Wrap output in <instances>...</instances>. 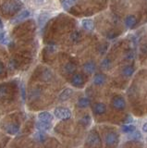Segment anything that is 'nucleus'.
Wrapping results in <instances>:
<instances>
[{"label": "nucleus", "mask_w": 147, "mask_h": 148, "mask_svg": "<svg viewBox=\"0 0 147 148\" xmlns=\"http://www.w3.org/2000/svg\"><path fill=\"white\" fill-rule=\"evenodd\" d=\"M21 7V3L18 1H10L5 2L2 5V10L7 14L10 13H15L20 9Z\"/></svg>", "instance_id": "obj_1"}, {"label": "nucleus", "mask_w": 147, "mask_h": 148, "mask_svg": "<svg viewBox=\"0 0 147 148\" xmlns=\"http://www.w3.org/2000/svg\"><path fill=\"white\" fill-rule=\"evenodd\" d=\"M54 114L57 119H62V120H67L68 119H70L71 117L70 110L67 108H62V106H58V108H55Z\"/></svg>", "instance_id": "obj_2"}, {"label": "nucleus", "mask_w": 147, "mask_h": 148, "mask_svg": "<svg viewBox=\"0 0 147 148\" xmlns=\"http://www.w3.org/2000/svg\"><path fill=\"white\" fill-rule=\"evenodd\" d=\"M87 143L92 147H99L101 145V139L97 133L92 132L87 137Z\"/></svg>", "instance_id": "obj_3"}, {"label": "nucleus", "mask_w": 147, "mask_h": 148, "mask_svg": "<svg viewBox=\"0 0 147 148\" xmlns=\"http://www.w3.org/2000/svg\"><path fill=\"white\" fill-rule=\"evenodd\" d=\"M112 106H114L116 109H124L126 106V102L125 99L121 96H115L112 99Z\"/></svg>", "instance_id": "obj_4"}, {"label": "nucleus", "mask_w": 147, "mask_h": 148, "mask_svg": "<svg viewBox=\"0 0 147 148\" xmlns=\"http://www.w3.org/2000/svg\"><path fill=\"white\" fill-rule=\"evenodd\" d=\"M105 143L109 146H112L115 145L118 141V136L116 132H108L105 134Z\"/></svg>", "instance_id": "obj_5"}, {"label": "nucleus", "mask_w": 147, "mask_h": 148, "mask_svg": "<svg viewBox=\"0 0 147 148\" xmlns=\"http://www.w3.org/2000/svg\"><path fill=\"white\" fill-rule=\"evenodd\" d=\"M71 83L73 86L81 87L84 83L83 77H82L81 74H75V75H73V77L71 79Z\"/></svg>", "instance_id": "obj_6"}, {"label": "nucleus", "mask_w": 147, "mask_h": 148, "mask_svg": "<svg viewBox=\"0 0 147 148\" xmlns=\"http://www.w3.org/2000/svg\"><path fill=\"white\" fill-rule=\"evenodd\" d=\"M5 130H6V132L8 133H10V134H16L19 132L20 131V126H19V124H17V123H10V124H8L7 126L5 127Z\"/></svg>", "instance_id": "obj_7"}, {"label": "nucleus", "mask_w": 147, "mask_h": 148, "mask_svg": "<svg viewBox=\"0 0 147 148\" xmlns=\"http://www.w3.org/2000/svg\"><path fill=\"white\" fill-rule=\"evenodd\" d=\"M38 119L41 122L50 123L53 120V116L49 112H42L38 115Z\"/></svg>", "instance_id": "obj_8"}, {"label": "nucleus", "mask_w": 147, "mask_h": 148, "mask_svg": "<svg viewBox=\"0 0 147 148\" xmlns=\"http://www.w3.org/2000/svg\"><path fill=\"white\" fill-rule=\"evenodd\" d=\"M107 111V106L103 103H96L94 106V112L96 115H102Z\"/></svg>", "instance_id": "obj_9"}, {"label": "nucleus", "mask_w": 147, "mask_h": 148, "mask_svg": "<svg viewBox=\"0 0 147 148\" xmlns=\"http://www.w3.org/2000/svg\"><path fill=\"white\" fill-rule=\"evenodd\" d=\"M125 24L128 28H130V29H132V28H134L137 24V18L133 16V15H130L126 18L125 20Z\"/></svg>", "instance_id": "obj_10"}, {"label": "nucleus", "mask_w": 147, "mask_h": 148, "mask_svg": "<svg viewBox=\"0 0 147 148\" xmlns=\"http://www.w3.org/2000/svg\"><path fill=\"white\" fill-rule=\"evenodd\" d=\"M72 92H73V91L70 89V88H67V89H65L61 92L58 98H59V100H60V101H66V100H68L71 96Z\"/></svg>", "instance_id": "obj_11"}, {"label": "nucleus", "mask_w": 147, "mask_h": 148, "mask_svg": "<svg viewBox=\"0 0 147 148\" xmlns=\"http://www.w3.org/2000/svg\"><path fill=\"white\" fill-rule=\"evenodd\" d=\"M105 82V77L104 74H95L94 77V83L95 85H103Z\"/></svg>", "instance_id": "obj_12"}, {"label": "nucleus", "mask_w": 147, "mask_h": 148, "mask_svg": "<svg viewBox=\"0 0 147 148\" xmlns=\"http://www.w3.org/2000/svg\"><path fill=\"white\" fill-rule=\"evenodd\" d=\"M83 69H84V71L86 73H88V74L94 73V71H95V64L94 62H92V61L87 62V63H85L83 65Z\"/></svg>", "instance_id": "obj_13"}, {"label": "nucleus", "mask_w": 147, "mask_h": 148, "mask_svg": "<svg viewBox=\"0 0 147 148\" xmlns=\"http://www.w3.org/2000/svg\"><path fill=\"white\" fill-rule=\"evenodd\" d=\"M29 16H30V11H28V10H23V11H21V12L19 14V15H17V17H16L12 21H13V22L21 21L25 20V18H27Z\"/></svg>", "instance_id": "obj_14"}, {"label": "nucleus", "mask_w": 147, "mask_h": 148, "mask_svg": "<svg viewBox=\"0 0 147 148\" xmlns=\"http://www.w3.org/2000/svg\"><path fill=\"white\" fill-rule=\"evenodd\" d=\"M36 128H37L40 132H46V131H49V130L51 129V124L40 121L36 124Z\"/></svg>", "instance_id": "obj_15"}, {"label": "nucleus", "mask_w": 147, "mask_h": 148, "mask_svg": "<svg viewBox=\"0 0 147 148\" xmlns=\"http://www.w3.org/2000/svg\"><path fill=\"white\" fill-rule=\"evenodd\" d=\"M82 27L87 31H93L94 28V21L92 20H83L82 21Z\"/></svg>", "instance_id": "obj_16"}, {"label": "nucleus", "mask_w": 147, "mask_h": 148, "mask_svg": "<svg viewBox=\"0 0 147 148\" xmlns=\"http://www.w3.org/2000/svg\"><path fill=\"white\" fill-rule=\"evenodd\" d=\"M134 73V68L131 66H126L122 69V74L126 77H131Z\"/></svg>", "instance_id": "obj_17"}, {"label": "nucleus", "mask_w": 147, "mask_h": 148, "mask_svg": "<svg viewBox=\"0 0 147 148\" xmlns=\"http://www.w3.org/2000/svg\"><path fill=\"white\" fill-rule=\"evenodd\" d=\"M91 102L88 98H81L79 101H78V106L81 108H88L90 106Z\"/></svg>", "instance_id": "obj_18"}, {"label": "nucleus", "mask_w": 147, "mask_h": 148, "mask_svg": "<svg viewBox=\"0 0 147 148\" xmlns=\"http://www.w3.org/2000/svg\"><path fill=\"white\" fill-rule=\"evenodd\" d=\"M122 132H126V133H131L133 132H135V126L132 124H127V125H123L122 128Z\"/></svg>", "instance_id": "obj_19"}, {"label": "nucleus", "mask_w": 147, "mask_h": 148, "mask_svg": "<svg viewBox=\"0 0 147 148\" xmlns=\"http://www.w3.org/2000/svg\"><path fill=\"white\" fill-rule=\"evenodd\" d=\"M75 71H76V66L73 63L70 62V63L66 64V66H65V71L67 73H73Z\"/></svg>", "instance_id": "obj_20"}, {"label": "nucleus", "mask_w": 147, "mask_h": 148, "mask_svg": "<svg viewBox=\"0 0 147 148\" xmlns=\"http://www.w3.org/2000/svg\"><path fill=\"white\" fill-rule=\"evenodd\" d=\"M70 39L73 41V42H79L81 40V34L79 32H72L71 35H70Z\"/></svg>", "instance_id": "obj_21"}, {"label": "nucleus", "mask_w": 147, "mask_h": 148, "mask_svg": "<svg viewBox=\"0 0 147 148\" xmlns=\"http://www.w3.org/2000/svg\"><path fill=\"white\" fill-rule=\"evenodd\" d=\"M129 138L134 139V140H140V139H142V134L140 133V132H133L129 135Z\"/></svg>", "instance_id": "obj_22"}, {"label": "nucleus", "mask_w": 147, "mask_h": 148, "mask_svg": "<svg viewBox=\"0 0 147 148\" xmlns=\"http://www.w3.org/2000/svg\"><path fill=\"white\" fill-rule=\"evenodd\" d=\"M35 138L36 140H38L40 142H43L44 139H45V134L44 133V132H37L35 133Z\"/></svg>", "instance_id": "obj_23"}, {"label": "nucleus", "mask_w": 147, "mask_h": 148, "mask_svg": "<svg viewBox=\"0 0 147 148\" xmlns=\"http://www.w3.org/2000/svg\"><path fill=\"white\" fill-rule=\"evenodd\" d=\"M81 122L83 124L84 126H87V125H89L91 122V118L89 117V116H84V117L81 119Z\"/></svg>", "instance_id": "obj_24"}, {"label": "nucleus", "mask_w": 147, "mask_h": 148, "mask_svg": "<svg viewBox=\"0 0 147 148\" xmlns=\"http://www.w3.org/2000/svg\"><path fill=\"white\" fill-rule=\"evenodd\" d=\"M74 4H75V2H74V1H70V0H68V1H64V2H62L63 7L65 8H71Z\"/></svg>", "instance_id": "obj_25"}, {"label": "nucleus", "mask_w": 147, "mask_h": 148, "mask_svg": "<svg viewBox=\"0 0 147 148\" xmlns=\"http://www.w3.org/2000/svg\"><path fill=\"white\" fill-rule=\"evenodd\" d=\"M109 60L107 59V58H105V59H104L103 61H102V67L104 68V69H108V67H109Z\"/></svg>", "instance_id": "obj_26"}, {"label": "nucleus", "mask_w": 147, "mask_h": 148, "mask_svg": "<svg viewBox=\"0 0 147 148\" xmlns=\"http://www.w3.org/2000/svg\"><path fill=\"white\" fill-rule=\"evenodd\" d=\"M7 95V89H6V88L5 87H0V97H4V96H5Z\"/></svg>", "instance_id": "obj_27"}, {"label": "nucleus", "mask_w": 147, "mask_h": 148, "mask_svg": "<svg viewBox=\"0 0 147 148\" xmlns=\"http://www.w3.org/2000/svg\"><path fill=\"white\" fill-rule=\"evenodd\" d=\"M142 131L144 132H147V122L142 126Z\"/></svg>", "instance_id": "obj_28"}, {"label": "nucleus", "mask_w": 147, "mask_h": 148, "mask_svg": "<svg viewBox=\"0 0 147 148\" xmlns=\"http://www.w3.org/2000/svg\"><path fill=\"white\" fill-rule=\"evenodd\" d=\"M3 71H4V66L2 63H0V74H1Z\"/></svg>", "instance_id": "obj_29"}, {"label": "nucleus", "mask_w": 147, "mask_h": 148, "mask_svg": "<svg viewBox=\"0 0 147 148\" xmlns=\"http://www.w3.org/2000/svg\"><path fill=\"white\" fill-rule=\"evenodd\" d=\"M3 35H4V34H3V32H2L1 31H0V40H1V39L3 38Z\"/></svg>", "instance_id": "obj_30"}, {"label": "nucleus", "mask_w": 147, "mask_h": 148, "mask_svg": "<svg viewBox=\"0 0 147 148\" xmlns=\"http://www.w3.org/2000/svg\"><path fill=\"white\" fill-rule=\"evenodd\" d=\"M3 26V24H2V22H1V21H0V27H2Z\"/></svg>", "instance_id": "obj_31"}]
</instances>
